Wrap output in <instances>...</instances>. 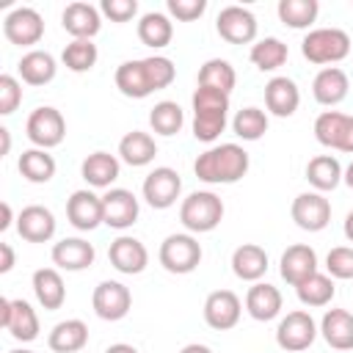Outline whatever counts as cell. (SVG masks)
Returning <instances> with one entry per match:
<instances>
[{
	"mask_svg": "<svg viewBox=\"0 0 353 353\" xmlns=\"http://www.w3.org/2000/svg\"><path fill=\"white\" fill-rule=\"evenodd\" d=\"M176 77V66L165 55H149L138 61H124L116 69V88L130 99H143L160 88H168Z\"/></svg>",
	"mask_w": 353,
	"mask_h": 353,
	"instance_id": "obj_1",
	"label": "cell"
},
{
	"mask_svg": "<svg viewBox=\"0 0 353 353\" xmlns=\"http://www.w3.org/2000/svg\"><path fill=\"white\" fill-rule=\"evenodd\" d=\"M248 152L240 143H218L196 157L193 171L207 185H232L248 174Z\"/></svg>",
	"mask_w": 353,
	"mask_h": 353,
	"instance_id": "obj_2",
	"label": "cell"
},
{
	"mask_svg": "<svg viewBox=\"0 0 353 353\" xmlns=\"http://www.w3.org/2000/svg\"><path fill=\"white\" fill-rule=\"evenodd\" d=\"M190 102H193V138L201 143L218 141L229 119V94L196 85Z\"/></svg>",
	"mask_w": 353,
	"mask_h": 353,
	"instance_id": "obj_3",
	"label": "cell"
},
{
	"mask_svg": "<svg viewBox=\"0 0 353 353\" xmlns=\"http://www.w3.org/2000/svg\"><path fill=\"white\" fill-rule=\"evenodd\" d=\"M353 44L350 36L342 28H314L303 36L301 41V52L309 63L317 66H328V63H339L350 55Z\"/></svg>",
	"mask_w": 353,
	"mask_h": 353,
	"instance_id": "obj_4",
	"label": "cell"
},
{
	"mask_svg": "<svg viewBox=\"0 0 353 353\" xmlns=\"http://www.w3.org/2000/svg\"><path fill=\"white\" fill-rule=\"evenodd\" d=\"M179 221L190 234L212 232L223 221V201L212 190H193L179 204Z\"/></svg>",
	"mask_w": 353,
	"mask_h": 353,
	"instance_id": "obj_5",
	"label": "cell"
},
{
	"mask_svg": "<svg viewBox=\"0 0 353 353\" xmlns=\"http://www.w3.org/2000/svg\"><path fill=\"white\" fill-rule=\"evenodd\" d=\"M157 259H160V265H163L168 273H176V276L193 273V270L199 268V262H201V243H199L190 232L168 234V237L160 243Z\"/></svg>",
	"mask_w": 353,
	"mask_h": 353,
	"instance_id": "obj_6",
	"label": "cell"
},
{
	"mask_svg": "<svg viewBox=\"0 0 353 353\" xmlns=\"http://www.w3.org/2000/svg\"><path fill=\"white\" fill-rule=\"evenodd\" d=\"M320 328L314 323V317L303 309H295V312H287L281 320H279V328H276V345L287 353H301L306 350L314 339H317Z\"/></svg>",
	"mask_w": 353,
	"mask_h": 353,
	"instance_id": "obj_7",
	"label": "cell"
},
{
	"mask_svg": "<svg viewBox=\"0 0 353 353\" xmlns=\"http://www.w3.org/2000/svg\"><path fill=\"white\" fill-rule=\"evenodd\" d=\"M25 132H28V141L36 149H52L66 138V119L61 116L58 108L41 105L28 116Z\"/></svg>",
	"mask_w": 353,
	"mask_h": 353,
	"instance_id": "obj_8",
	"label": "cell"
},
{
	"mask_svg": "<svg viewBox=\"0 0 353 353\" xmlns=\"http://www.w3.org/2000/svg\"><path fill=\"white\" fill-rule=\"evenodd\" d=\"M314 138L325 149L353 154V116L339 110H323L314 119Z\"/></svg>",
	"mask_w": 353,
	"mask_h": 353,
	"instance_id": "obj_9",
	"label": "cell"
},
{
	"mask_svg": "<svg viewBox=\"0 0 353 353\" xmlns=\"http://www.w3.org/2000/svg\"><path fill=\"white\" fill-rule=\"evenodd\" d=\"M141 193H143V199H146L149 207H154V210H168V207L176 204V199H179V193H182V179H179V174H176L174 168L157 165V168H152V171L146 174V179H143V185H141Z\"/></svg>",
	"mask_w": 353,
	"mask_h": 353,
	"instance_id": "obj_10",
	"label": "cell"
},
{
	"mask_svg": "<svg viewBox=\"0 0 353 353\" xmlns=\"http://www.w3.org/2000/svg\"><path fill=\"white\" fill-rule=\"evenodd\" d=\"M3 36L11 44H17V47H33L44 36V19H41V14L36 8L19 6V8H14V11L6 14V19H3Z\"/></svg>",
	"mask_w": 353,
	"mask_h": 353,
	"instance_id": "obj_11",
	"label": "cell"
},
{
	"mask_svg": "<svg viewBox=\"0 0 353 353\" xmlns=\"http://www.w3.org/2000/svg\"><path fill=\"white\" fill-rule=\"evenodd\" d=\"M290 215H292L298 229H303V232H323L331 223V201L323 193H317V190H306V193H298L292 199Z\"/></svg>",
	"mask_w": 353,
	"mask_h": 353,
	"instance_id": "obj_12",
	"label": "cell"
},
{
	"mask_svg": "<svg viewBox=\"0 0 353 353\" xmlns=\"http://www.w3.org/2000/svg\"><path fill=\"white\" fill-rule=\"evenodd\" d=\"M0 325L19 342H33L39 336V314L22 298H0Z\"/></svg>",
	"mask_w": 353,
	"mask_h": 353,
	"instance_id": "obj_13",
	"label": "cell"
},
{
	"mask_svg": "<svg viewBox=\"0 0 353 353\" xmlns=\"http://www.w3.org/2000/svg\"><path fill=\"white\" fill-rule=\"evenodd\" d=\"M215 30L229 44H251L256 39V17L243 6H226L215 17Z\"/></svg>",
	"mask_w": 353,
	"mask_h": 353,
	"instance_id": "obj_14",
	"label": "cell"
},
{
	"mask_svg": "<svg viewBox=\"0 0 353 353\" xmlns=\"http://www.w3.org/2000/svg\"><path fill=\"white\" fill-rule=\"evenodd\" d=\"M91 306H94L97 317H102L108 323H116V320L127 317V312L132 306V292L121 281H99L94 287Z\"/></svg>",
	"mask_w": 353,
	"mask_h": 353,
	"instance_id": "obj_15",
	"label": "cell"
},
{
	"mask_svg": "<svg viewBox=\"0 0 353 353\" xmlns=\"http://www.w3.org/2000/svg\"><path fill=\"white\" fill-rule=\"evenodd\" d=\"M66 218L77 232H94L99 223H105V210H102V196L94 190L83 188L74 190L66 201Z\"/></svg>",
	"mask_w": 353,
	"mask_h": 353,
	"instance_id": "obj_16",
	"label": "cell"
},
{
	"mask_svg": "<svg viewBox=\"0 0 353 353\" xmlns=\"http://www.w3.org/2000/svg\"><path fill=\"white\" fill-rule=\"evenodd\" d=\"M243 301L232 290H215L204 301V323L215 331H229L240 323Z\"/></svg>",
	"mask_w": 353,
	"mask_h": 353,
	"instance_id": "obj_17",
	"label": "cell"
},
{
	"mask_svg": "<svg viewBox=\"0 0 353 353\" xmlns=\"http://www.w3.org/2000/svg\"><path fill=\"white\" fill-rule=\"evenodd\" d=\"M102 210H105V226L121 232V229H130L138 221L141 204H138V199H135L132 190H127V188H110L102 196Z\"/></svg>",
	"mask_w": 353,
	"mask_h": 353,
	"instance_id": "obj_18",
	"label": "cell"
},
{
	"mask_svg": "<svg viewBox=\"0 0 353 353\" xmlns=\"http://www.w3.org/2000/svg\"><path fill=\"white\" fill-rule=\"evenodd\" d=\"M108 259H110V265H113L119 273H124V276H138V273H143L146 265H149V251H146V245H143L138 237L121 234V237H116V240L110 243Z\"/></svg>",
	"mask_w": 353,
	"mask_h": 353,
	"instance_id": "obj_19",
	"label": "cell"
},
{
	"mask_svg": "<svg viewBox=\"0 0 353 353\" xmlns=\"http://www.w3.org/2000/svg\"><path fill=\"white\" fill-rule=\"evenodd\" d=\"M279 273H281V279L290 287H298L301 281H306L309 276H314L317 273V254H314V248L306 245V243L290 245L281 254V259H279Z\"/></svg>",
	"mask_w": 353,
	"mask_h": 353,
	"instance_id": "obj_20",
	"label": "cell"
},
{
	"mask_svg": "<svg viewBox=\"0 0 353 353\" xmlns=\"http://www.w3.org/2000/svg\"><path fill=\"white\" fill-rule=\"evenodd\" d=\"M61 25L72 39H94L102 28V11L91 3H69L61 14Z\"/></svg>",
	"mask_w": 353,
	"mask_h": 353,
	"instance_id": "obj_21",
	"label": "cell"
},
{
	"mask_svg": "<svg viewBox=\"0 0 353 353\" xmlns=\"http://www.w3.org/2000/svg\"><path fill=\"white\" fill-rule=\"evenodd\" d=\"M17 232L28 243H47L55 234V215L41 204H28L17 215Z\"/></svg>",
	"mask_w": 353,
	"mask_h": 353,
	"instance_id": "obj_22",
	"label": "cell"
},
{
	"mask_svg": "<svg viewBox=\"0 0 353 353\" xmlns=\"http://www.w3.org/2000/svg\"><path fill=\"white\" fill-rule=\"evenodd\" d=\"M301 105V91L295 85V80L279 74V77H270L268 85H265V108L279 116V119H290Z\"/></svg>",
	"mask_w": 353,
	"mask_h": 353,
	"instance_id": "obj_23",
	"label": "cell"
},
{
	"mask_svg": "<svg viewBox=\"0 0 353 353\" xmlns=\"http://www.w3.org/2000/svg\"><path fill=\"white\" fill-rule=\"evenodd\" d=\"M94 245L83 237H63L52 245V262L61 268V270H85L94 265Z\"/></svg>",
	"mask_w": 353,
	"mask_h": 353,
	"instance_id": "obj_24",
	"label": "cell"
},
{
	"mask_svg": "<svg viewBox=\"0 0 353 353\" xmlns=\"http://www.w3.org/2000/svg\"><path fill=\"white\" fill-rule=\"evenodd\" d=\"M347 88H350V80L339 66H323L312 80V94L325 108L339 105L347 97Z\"/></svg>",
	"mask_w": 353,
	"mask_h": 353,
	"instance_id": "obj_25",
	"label": "cell"
},
{
	"mask_svg": "<svg viewBox=\"0 0 353 353\" xmlns=\"http://www.w3.org/2000/svg\"><path fill=\"white\" fill-rule=\"evenodd\" d=\"M281 303H284V298H281L279 287H273L268 281H256L245 292V312L259 323H268V320L279 317L281 314Z\"/></svg>",
	"mask_w": 353,
	"mask_h": 353,
	"instance_id": "obj_26",
	"label": "cell"
},
{
	"mask_svg": "<svg viewBox=\"0 0 353 353\" xmlns=\"http://www.w3.org/2000/svg\"><path fill=\"white\" fill-rule=\"evenodd\" d=\"M232 273L240 281H259L268 273V251L256 243H243L232 254Z\"/></svg>",
	"mask_w": 353,
	"mask_h": 353,
	"instance_id": "obj_27",
	"label": "cell"
},
{
	"mask_svg": "<svg viewBox=\"0 0 353 353\" xmlns=\"http://www.w3.org/2000/svg\"><path fill=\"white\" fill-rule=\"evenodd\" d=\"M47 345L55 353H80L88 345V325L77 317L61 320V323L52 325V331L47 336Z\"/></svg>",
	"mask_w": 353,
	"mask_h": 353,
	"instance_id": "obj_28",
	"label": "cell"
},
{
	"mask_svg": "<svg viewBox=\"0 0 353 353\" xmlns=\"http://www.w3.org/2000/svg\"><path fill=\"white\" fill-rule=\"evenodd\" d=\"M80 174H83V179H85L91 188H108V190H110V185H113V182L119 179V174H121V163H119V157L110 154V152H94V154H88V157L83 160Z\"/></svg>",
	"mask_w": 353,
	"mask_h": 353,
	"instance_id": "obj_29",
	"label": "cell"
},
{
	"mask_svg": "<svg viewBox=\"0 0 353 353\" xmlns=\"http://www.w3.org/2000/svg\"><path fill=\"white\" fill-rule=\"evenodd\" d=\"M320 334L334 350H353V314L347 309H328L320 320Z\"/></svg>",
	"mask_w": 353,
	"mask_h": 353,
	"instance_id": "obj_30",
	"label": "cell"
},
{
	"mask_svg": "<svg viewBox=\"0 0 353 353\" xmlns=\"http://www.w3.org/2000/svg\"><path fill=\"white\" fill-rule=\"evenodd\" d=\"M33 292H36V301L41 303V309H47V312L61 309L66 301V284L55 268H39L33 273Z\"/></svg>",
	"mask_w": 353,
	"mask_h": 353,
	"instance_id": "obj_31",
	"label": "cell"
},
{
	"mask_svg": "<svg viewBox=\"0 0 353 353\" xmlns=\"http://www.w3.org/2000/svg\"><path fill=\"white\" fill-rule=\"evenodd\" d=\"M157 154V143L149 132H141V130H132L127 132L121 141H119V160L132 165V168H143L154 160Z\"/></svg>",
	"mask_w": 353,
	"mask_h": 353,
	"instance_id": "obj_32",
	"label": "cell"
},
{
	"mask_svg": "<svg viewBox=\"0 0 353 353\" xmlns=\"http://www.w3.org/2000/svg\"><path fill=\"white\" fill-rule=\"evenodd\" d=\"M17 69H19L22 83H28V85H47L55 77L58 63H55V58L47 50H30V52H25L19 58Z\"/></svg>",
	"mask_w": 353,
	"mask_h": 353,
	"instance_id": "obj_33",
	"label": "cell"
},
{
	"mask_svg": "<svg viewBox=\"0 0 353 353\" xmlns=\"http://www.w3.org/2000/svg\"><path fill=\"white\" fill-rule=\"evenodd\" d=\"M306 179L317 193H328L345 179V168L334 154H317L306 163Z\"/></svg>",
	"mask_w": 353,
	"mask_h": 353,
	"instance_id": "obj_34",
	"label": "cell"
},
{
	"mask_svg": "<svg viewBox=\"0 0 353 353\" xmlns=\"http://www.w3.org/2000/svg\"><path fill=\"white\" fill-rule=\"evenodd\" d=\"M138 39H141V44H146L152 50H163L174 39V22L160 11H149L138 22Z\"/></svg>",
	"mask_w": 353,
	"mask_h": 353,
	"instance_id": "obj_35",
	"label": "cell"
},
{
	"mask_svg": "<svg viewBox=\"0 0 353 353\" xmlns=\"http://www.w3.org/2000/svg\"><path fill=\"white\" fill-rule=\"evenodd\" d=\"M17 168H19V174L28 179V182H33V185H44V182H50L52 176H55V157L47 152V149H25L22 154H19V163H17Z\"/></svg>",
	"mask_w": 353,
	"mask_h": 353,
	"instance_id": "obj_36",
	"label": "cell"
},
{
	"mask_svg": "<svg viewBox=\"0 0 353 353\" xmlns=\"http://www.w3.org/2000/svg\"><path fill=\"white\" fill-rule=\"evenodd\" d=\"M237 83V72L229 61L223 58H210L201 63L199 69V85L201 88H212V91H221V94H232Z\"/></svg>",
	"mask_w": 353,
	"mask_h": 353,
	"instance_id": "obj_37",
	"label": "cell"
},
{
	"mask_svg": "<svg viewBox=\"0 0 353 353\" xmlns=\"http://www.w3.org/2000/svg\"><path fill=\"white\" fill-rule=\"evenodd\" d=\"M290 58V50L281 39L276 36H265L259 39L254 47H251V63L259 69V72H276L279 66H284Z\"/></svg>",
	"mask_w": 353,
	"mask_h": 353,
	"instance_id": "obj_38",
	"label": "cell"
},
{
	"mask_svg": "<svg viewBox=\"0 0 353 353\" xmlns=\"http://www.w3.org/2000/svg\"><path fill=\"white\" fill-rule=\"evenodd\" d=\"M295 292H298V301L303 306H328L334 301V295H336V284H334V279L328 273H320L317 270L314 276H309L306 281H301L295 287Z\"/></svg>",
	"mask_w": 353,
	"mask_h": 353,
	"instance_id": "obj_39",
	"label": "cell"
},
{
	"mask_svg": "<svg viewBox=\"0 0 353 353\" xmlns=\"http://www.w3.org/2000/svg\"><path fill=\"white\" fill-rule=\"evenodd\" d=\"M279 19L287 25V28H295V30H303L309 28L317 14H320V3L317 0H279Z\"/></svg>",
	"mask_w": 353,
	"mask_h": 353,
	"instance_id": "obj_40",
	"label": "cell"
},
{
	"mask_svg": "<svg viewBox=\"0 0 353 353\" xmlns=\"http://www.w3.org/2000/svg\"><path fill=\"white\" fill-rule=\"evenodd\" d=\"M97 58H99V52H97V44H94L91 39H72V41L63 47V52H61L63 66H66L69 72H74V74L94 69Z\"/></svg>",
	"mask_w": 353,
	"mask_h": 353,
	"instance_id": "obj_41",
	"label": "cell"
},
{
	"mask_svg": "<svg viewBox=\"0 0 353 353\" xmlns=\"http://www.w3.org/2000/svg\"><path fill=\"white\" fill-rule=\"evenodd\" d=\"M149 124H152V130H154L157 135L171 138V135H176V132L182 130V124H185V110H182L176 102L163 99V102H157V105L152 108Z\"/></svg>",
	"mask_w": 353,
	"mask_h": 353,
	"instance_id": "obj_42",
	"label": "cell"
},
{
	"mask_svg": "<svg viewBox=\"0 0 353 353\" xmlns=\"http://www.w3.org/2000/svg\"><path fill=\"white\" fill-rule=\"evenodd\" d=\"M268 124H270V121H268V113L259 110V108H254V105L237 110L234 119H232V130H234V135L243 138V141H259V138L268 132Z\"/></svg>",
	"mask_w": 353,
	"mask_h": 353,
	"instance_id": "obj_43",
	"label": "cell"
},
{
	"mask_svg": "<svg viewBox=\"0 0 353 353\" xmlns=\"http://www.w3.org/2000/svg\"><path fill=\"white\" fill-rule=\"evenodd\" d=\"M325 270L331 279H353V245H336L325 256Z\"/></svg>",
	"mask_w": 353,
	"mask_h": 353,
	"instance_id": "obj_44",
	"label": "cell"
},
{
	"mask_svg": "<svg viewBox=\"0 0 353 353\" xmlns=\"http://www.w3.org/2000/svg\"><path fill=\"white\" fill-rule=\"evenodd\" d=\"M22 102V83L14 74H0V116H11Z\"/></svg>",
	"mask_w": 353,
	"mask_h": 353,
	"instance_id": "obj_45",
	"label": "cell"
},
{
	"mask_svg": "<svg viewBox=\"0 0 353 353\" xmlns=\"http://www.w3.org/2000/svg\"><path fill=\"white\" fill-rule=\"evenodd\" d=\"M168 14L179 22H193L207 11V0H168L165 3Z\"/></svg>",
	"mask_w": 353,
	"mask_h": 353,
	"instance_id": "obj_46",
	"label": "cell"
},
{
	"mask_svg": "<svg viewBox=\"0 0 353 353\" xmlns=\"http://www.w3.org/2000/svg\"><path fill=\"white\" fill-rule=\"evenodd\" d=\"M99 11L110 19V22H130L138 14V3L135 0H102Z\"/></svg>",
	"mask_w": 353,
	"mask_h": 353,
	"instance_id": "obj_47",
	"label": "cell"
},
{
	"mask_svg": "<svg viewBox=\"0 0 353 353\" xmlns=\"http://www.w3.org/2000/svg\"><path fill=\"white\" fill-rule=\"evenodd\" d=\"M14 268V248L8 243H0V273H8Z\"/></svg>",
	"mask_w": 353,
	"mask_h": 353,
	"instance_id": "obj_48",
	"label": "cell"
},
{
	"mask_svg": "<svg viewBox=\"0 0 353 353\" xmlns=\"http://www.w3.org/2000/svg\"><path fill=\"white\" fill-rule=\"evenodd\" d=\"M0 212H3V221H0V232H6V229L11 226V218H14V215H11V204H8V201H3V204H0Z\"/></svg>",
	"mask_w": 353,
	"mask_h": 353,
	"instance_id": "obj_49",
	"label": "cell"
},
{
	"mask_svg": "<svg viewBox=\"0 0 353 353\" xmlns=\"http://www.w3.org/2000/svg\"><path fill=\"white\" fill-rule=\"evenodd\" d=\"M8 149H11V132L6 127H0V157L8 154Z\"/></svg>",
	"mask_w": 353,
	"mask_h": 353,
	"instance_id": "obj_50",
	"label": "cell"
},
{
	"mask_svg": "<svg viewBox=\"0 0 353 353\" xmlns=\"http://www.w3.org/2000/svg\"><path fill=\"white\" fill-rule=\"evenodd\" d=\"M105 353H138V347H132V345H127V342H116V345H110Z\"/></svg>",
	"mask_w": 353,
	"mask_h": 353,
	"instance_id": "obj_51",
	"label": "cell"
},
{
	"mask_svg": "<svg viewBox=\"0 0 353 353\" xmlns=\"http://www.w3.org/2000/svg\"><path fill=\"white\" fill-rule=\"evenodd\" d=\"M179 353H212V347H207V345H201V342H190V345H185Z\"/></svg>",
	"mask_w": 353,
	"mask_h": 353,
	"instance_id": "obj_52",
	"label": "cell"
},
{
	"mask_svg": "<svg viewBox=\"0 0 353 353\" xmlns=\"http://www.w3.org/2000/svg\"><path fill=\"white\" fill-rule=\"evenodd\" d=\"M342 229H345V237L353 243V210L345 215V223H342Z\"/></svg>",
	"mask_w": 353,
	"mask_h": 353,
	"instance_id": "obj_53",
	"label": "cell"
},
{
	"mask_svg": "<svg viewBox=\"0 0 353 353\" xmlns=\"http://www.w3.org/2000/svg\"><path fill=\"white\" fill-rule=\"evenodd\" d=\"M345 185H347V188L353 190V163H350V165L345 168Z\"/></svg>",
	"mask_w": 353,
	"mask_h": 353,
	"instance_id": "obj_54",
	"label": "cell"
},
{
	"mask_svg": "<svg viewBox=\"0 0 353 353\" xmlns=\"http://www.w3.org/2000/svg\"><path fill=\"white\" fill-rule=\"evenodd\" d=\"M8 353H33V350H8Z\"/></svg>",
	"mask_w": 353,
	"mask_h": 353,
	"instance_id": "obj_55",
	"label": "cell"
}]
</instances>
